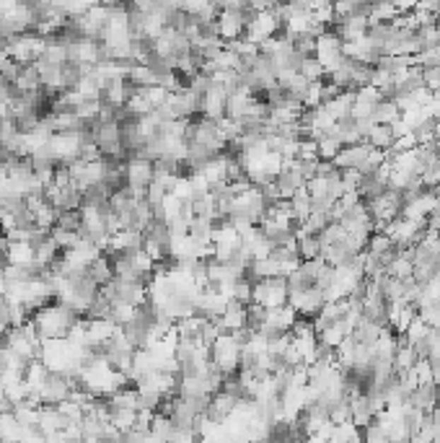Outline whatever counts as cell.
I'll use <instances>...</instances> for the list:
<instances>
[{
    "instance_id": "9",
    "label": "cell",
    "mask_w": 440,
    "mask_h": 443,
    "mask_svg": "<svg viewBox=\"0 0 440 443\" xmlns=\"http://www.w3.org/2000/svg\"><path fill=\"white\" fill-rule=\"evenodd\" d=\"M399 120H402V109L394 99H381L373 109V122H378V125H394Z\"/></svg>"
},
{
    "instance_id": "7",
    "label": "cell",
    "mask_w": 440,
    "mask_h": 443,
    "mask_svg": "<svg viewBox=\"0 0 440 443\" xmlns=\"http://www.w3.org/2000/svg\"><path fill=\"white\" fill-rule=\"evenodd\" d=\"M218 319H220V324H223V330L226 332L246 330V327H249V324H246V303H238V301L231 298Z\"/></svg>"
},
{
    "instance_id": "11",
    "label": "cell",
    "mask_w": 440,
    "mask_h": 443,
    "mask_svg": "<svg viewBox=\"0 0 440 443\" xmlns=\"http://www.w3.org/2000/svg\"><path fill=\"white\" fill-rule=\"evenodd\" d=\"M394 128L391 125H373L371 133L365 135V140H368V145H373V148H381V150H388L391 145H394Z\"/></svg>"
},
{
    "instance_id": "4",
    "label": "cell",
    "mask_w": 440,
    "mask_h": 443,
    "mask_svg": "<svg viewBox=\"0 0 440 443\" xmlns=\"http://www.w3.org/2000/svg\"><path fill=\"white\" fill-rule=\"evenodd\" d=\"M288 303L298 311V316H306V319H311L321 311L324 306V291L316 286L306 288L301 293H290L288 296Z\"/></svg>"
},
{
    "instance_id": "5",
    "label": "cell",
    "mask_w": 440,
    "mask_h": 443,
    "mask_svg": "<svg viewBox=\"0 0 440 443\" xmlns=\"http://www.w3.org/2000/svg\"><path fill=\"white\" fill-rule=\"evenodd\" d=\"M371 148L373 145H368V140H360V143H352V145H342L340 153L332 158V164L337 166V169H363Z\"/></svg>"
},
{
    "instance_id": "10",
    "label": "cell",
    "mask_w": 440,
    "mask_h": 443,
    "mask_svg": "<svg viewBox=\"0 0 440 443\" xmlns=\"http://www.w3.org/2000/svg\"><path fill=\"white\" fill-rule=\"evenodd\" d=\"M290 213H293V220H296V223H303V220L311 215V195H308V187L296 189V195L290 197Z\"/></svg>"
},
{
    "instance_id": "6",
    "label": "cell",
    "mask_w": 440,
    "mask_h": 443,
    "mask_svg": "<svg viewBox=\"0 0 440 443\" xmlns=\"http://www.w3.org/2000/svg\"><path fill=\"white\" fill-rule=\"evenodd\" d=\"M438 402H440V386L435 381L417 383V386L410 391V405L422 410V413H430Z\"/></svg>"
},
{
    "instance_id": "1",
    "label": "cell",
    "mask_w": 440,
    "mask_h": 443,
    "mask_svg": "<svg viewBox=\"0 0 440 443\" xmlns=\"http://www.w3.org/2000/svg\"><path fill=\"white\" fill-rule=\"evenodd\" d=\"M34 324H37L39 330V337L42 340H52V337H68L70 327L81 319L76 308H70L68 303H62V301H50L45 303L42 308H37L34 314H31Z\"/></svg>"
},
{
    "instance_id": "12",
    "label": "cell",
    "mask_w": 440,
    "mask_h": 443,
    "mask_svg": "<svg viewBox=\"0 0 440 443\" xmlns=\"http://www.w3.org/2000/svg\"><path fill=\"white\" fill-rule=\"evenodd\" d=\"M8 262L31 264L34 262V244L31 241H11L8 244Z\"/></svg>"
},
{
    "instance_id": "3",
    "label": "cell",
    "mask_w": 440,
    "mask_h": 443,
    "mask_svg": "<svg viewBox=\"0 0 440 443\" xmlns=\"http://www.w3.org/2000/svg\"><path fill=\"white\" fill-rule=\"evenodd\" d=\"M254 303H262L265 308H274L288 303V280L285 278H259L254 280Z\"/></svg>"
},
{
    "instance_id": "8",
    "label": "cell",
    "mask_w": 440,
    "mask_h": 443,
    "mask_svg": "<svg viewBox=\"0 0 440 443\" xmlns=\"http://www.w3.org/2000/svg\"><path fill=\"white\" fill-rule=\"evenodd\" d=\"M349 410H352V417H349V420H352V425H357V428H365V425L376 417V410H373L368 394H360V397L352 399V402H349Z\"/></svg>"
},
{
    "instance_id": "13",
    "label": "cell",
    "mask_w": 440,
    "mask_h": 443,
    "mask_svg": "<svg viewBox=\"0 0 440 443\" xmlns=\"http://www.w3.org/2000/svg\"><path fill=\"white\" fill-rule=\"evenodd\" d=\"M430 363V374H433V381L440 386V355H433V358H427Z\"/></svg>"
},
{
    "instance_id": "2",
    "label": "cell",
    "mask_w": 440,
    "mask_h": 443,
    "mask_svg": "<svg viewBox=\"0 0 440 443\" xmlns=\"http://www.w3.org/2000/svg\"><path fill=\"white\" fill-rule=\"evenodd\" d=\"M241 342L236 340L233 332H223L218 340L210 342V363L226 376L236 374L241 369Z\"/></svg>"
}]
</instances>
